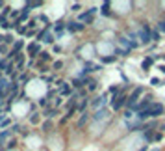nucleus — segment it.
Instances as JSON below:
<instances>
[{
	"label": "nucleus",
	"mask_w": 165,
	"mask_h": 151,
	"mask_svg": "<svg viewBox=\"0 0 165 151\" xmlns=\"http://www.w3.org/2000/svg\"><path fill=\"white\" fill-rule=\"evenodd\" d=\"M143 93V88L141 86H137L135 88V92H132L128 95V101H126V106H128V110L130 108H135V105H137V99H139V95Z\"/></svg>",
	"instance_id": "obj_1"
},
{
	"label": "nucleus",
	"mask_w": 165,
	"mask_h": 151,
	"mask_svg": "<svg viewBox=\"0 0 165 151\" xmlns=\"http://www.w3.org/2000/svg\"><path fill=\"white\" fill-rule=\"evenodd\" d=\"M119 45L122 47V51H124V52H130L132 49H135L139 43H134L132 39H128V36H121L119 37Z\"/></svg>",
	"instance_id": "obj_2"
},
{
	"label": "nucleus",
	"mask_w": 165,
	"mask_h": 151,
	"mask_svg": "<svg viewBox=\"0 0 165 151\" xmlns=\"http://www.w3.org/2000/svg\"><path fill=\"white\" fill-rule=\"evenodd\" d=\"M139 39H141V43H148L152 39V30H150L148 24H143L139 28Z\"/></svg>",
	"instance_id": "obj_3"
},
{
	"label": "nucleus",
	"mask_w": 165,
	"mask_h": 151,
	"mask_svg": "<svg viewBox=\"0 0 165 151\" xmlns=\"http://www.w3.org/2000/svg\"><path fill=\"white\" fill-rule=\"evenodd\" d=\"M126 101H128V97L124 93H121L119 92V95H115V97L111 99V105H113V110H119L121 106H124L126 105Z\"/></svg>",
	"instance_id": "obj_4"
},
{
	"label": "nucleus",
	"mask_w": 165,
	"mask_h": 151,
	"mask_svg": "<svg viewBox=\"0 0 165 151\" xmlns=\"http://www.w3.org/2000/svg\"><path fill=\"white\" fill-rule=\"evenodd\" d=\"M150 99H152V97H150V95H148V97H145V99H143L141 103H137L134 110H139V112H143V110H147L148 106H152V101H150Z\"/></svg>",
	"instance_id": "obj_5"
},
{
	"label": "nucleus",
	"mask_w": 165,
	"mask_h": 151,
	"mask_svg": "<svg viewBox=\"0 0 165 151\" xmlns=\"http://www.w3.org/2000/svg\"><path fill=\"white\" fill-rule=\"evenodd\" d=\"M106 103H108V93H104V95H100V97H97V99L91 103V105H93L95 108H98V110H100V108L104 106Z\"/></svg>",
	"instance_id": "obj_6"
},
{
	"label": "nucleus",
	"mask_w": 165,
	"mask_h": 151,
	"mask_svg": "<svg viewBox=\"0 0 165 151\" xmlns=\"http://www.w3.org/2000/svg\"><path fill=\"white\" fill-rule=\"evenodd\" d=\"M28 54L33 58V56H37V54H41V45L39 43H30L28 45Z\"/></svg>",
	"instance_id": "obj_7"
},
{
	"label": "nucleus",
	"mask_w": 165,
	"mask_h": 151,
	"mask_svg": "<svg viewBox=\"0 0 165 151\" xmlns=\"http://www.w3.org/2000/svg\"><path fill=\"white\" fill-rule=\"evenodd\" d=\"M84 28H85V24H82V23H67L69 32H82Z\"/></svg>",
	"instance_id": "obj_8"
},
{
	"label": "nucleus",
	"mask_w": 165,
	"mask_h": 151,
	"mask_svg": "<svg viewBox=\"0 0 165 151\" xmlns=\"http://www.w3.org/2000/svg\"><path fill=\"white\" fill-rule=\"evenodd\" d=\"M13 64L17 65V69H22V64H24V54H22V52H19L17 56H15V60H13Z\"/></svg>",
	"instance_id": "obj_9"
},
{
	"label": "nucleus",
	"mask_w": 165,
	"mask_h": 151,
	"mask_svg": "<svg viewBox=\"0 0 165 151\" xmlns=\"http://www.w3.org/2000/svg\"><path fill=\"white\" fill-rule=\"evenodd\" d=\"M2 41H4V45H13L17 39L13 37V34H6V36H2Z\"/></svg>",
	"instance_id": "obj_10"
},
{
	"label": "nucleus",
	"mask_w": 165,
	"mask_h": 151,
	"mask_svg": "<svg viewBox=\"0 0 165 151\" xmlns=\"http://www.w3.org/2000/svg\"><path fill=\"white\" fill-rule=\"evenodd\" d=\"M41 6H43V2H26L22 10H24V11H30L32 8H41Z\"/></svg>",
	"instance_id": "obj_11"
},
{
	"label": "nucleus",
	"mask_w": 165,
	"mask_h": 151,
	"mask_svg": "<svg viewBox=\"0 0 165 151\" xmlns=\"http://www.w3.org/2000/svg\"><path fill=\"white\" fill-rule=\"evenodd\" d=\"M65 28H67V24H65V23H61V21H58V23H56V24H54V32H56V34H58V36H59V34H61V32H63Z\"/></svg>",
	"instance_id": "obj_12"
},
{
	"label": "nucleus",
	"mask_w": 165,
	"mask_h": 151,
	"mask_svg": "<svg viewBox=\"0 0 165 151\" xmlns=\"http://www.w3.org/2000/svg\"><path fill=\"white\" fill-rule=\"evenodd\" d=\"M9 136H11V129H6V131L0 133V146H2V144H4L6 140H8Z\"/></svg>",
	"instance_id": "obj_13"
},
{
	"label": "nucleus",
	"mask_w": 165,
	"mask_h": 151,
	"mask_svg": "<svg viewBox=\"0 0 165 151\" xmlns=\"http://www.w3.org/2000/svg\"><path fill=\"white\" fill-rule=\"evenodd\" d=\"M108 114H109V112L106 110V108H100V110H97V114L93 116V119H102V118H106Z\"/></svg>",
	"instance_id": "obj_14"
},
{
	"label": "nucleus",
	"mask_w": 165,
	"mask_h": 151,
	"mask_svg": "<svg viewBox=\"0 0 165 151\" xmlns=\"http://www.w3.org/2000/svg\"><path fill=\"white\" fill-rule=\"evenodd\" d=\"M87 119H89V114H87V112H84V114H82V118L78 119V129H82V127H84L85 123H87Z\"/></svg>",
	"instance_id": "obj_15"
},
{
	"label": "nucleus",
	"mask_w": 165,
	"mask_h": 151,
	"mask_svg": "<svg viewBox=\"0 0 165 151\" xmlns=\"http://www.w3.org/2000/svg\"><path fill=\"white\" fill-rule=\"evenodd\" d=\"M150 65H152V58H145V60H143V64H141V67H143V71H148L150 69Z\"/></svg>",
	"instance_id": "obj_16"
},
{
	"label": "nucleus",
	"mask_w": 165,
	"mask_h": 151,
	"mask_svg": "<svg viewBox=\"0 0 165 151\" xmlns=\"http://www.w3.org/2000/svg\"><path fill=\"white\" fill-rule=\"evenodd\" d=\"M80 21H84V23H91V21H93V13H82V15H80Z\"/></svg>",
	"instance_id": "obj_17"
},
{
	"label": "nucleus",
	"mask_w": 165,
	"mask_h": 151,
	"mask_svg": "<svg viewBox=\"0 0 165 151\" xmlns=\"http://www.w3.org/2000/svg\"><path fill=\"white\" fill-rule=\"evenodd\" d=\"M100 13H102V15H109V2H104V4H102V8H100Z\"/></svg>",
	"instance_id": "obj_18"
},
{
	"label": "nucleus",
	"mask_w": 165,
	"mask_h": 151,
	"mask_svg": "<svg viewBox=\"0 0 165 151\" xmlns=\"http://www.w3.org/2000/svg\"><path fill=\"white\" fill-rule=\"evenodd\" d=\"M59 93H61V95H69V93H71V86L63 84V86H61V90H59Z\"/></svg>",
	"instance_id": "obj_19"
},
{
	"label": "nucleus",
	"mask_w": 165,
	"mask_h": 151,
	"mask_svg": "<svg viewBox=\"0 0 165 151\" xmlns=\"http://www.w3.org/2000/svg\"><path fill=\"white\" fill-rule=\"evenodd\" d=\"M87 88H89V92H95V90H97V80H89V84H87Z\"/></svg>",
	"instance_id": "obj_20"
},
{
	"label": "nucleus",
	"mask_w": 165,
	"mask_h": 151,
	"mask_svg": "<svg viewBox=\"0 0 165 151\" xmlns=\"http://www.w3.org/2000/svg\"><path fill=\"white\" fill-rule=\"evenodd\" d=\"M0 52H2V54H6V56H9L11 49H8V45H0Z\"/></svg>",
	"instance_id": "obj_21"
},
{
	"label": "nucleus",
	"mask_w": 165,
	"mask_h": 151,
	"mask_svg": "<svg viewBox=\"0 0 165 151\" xmlns=\"http://www.w3.org/2000/svg\"><path fill=\"white\" fill-rule=\"evenodd\" d=\"M117 56H106V58H102V64H111V62H115Z\"/></svg>",
	"instance_id": "obj_22"
},
{
	"label": "nucleus",
	"mask_w": 165,
	"mask_h": 151,
	"mask_svg": "<svg viewBox=\"0 0 165 151\" xmlns=\"http://www.w3.org/2000/svg\"><path fill=\"white\" fill-rule=\"evenodd\" d=\"M30 123H33V125H35V123H39V114L33 112V114H32V118H30Z\"/></svg>",
	"instance_id": "obj_23"
},
{
	"label": "nucleus",
	"mask_w": 165,
	"mask_h": 151,
	"mask_svg": "<svg viewBox=\"0 0 165 151\" xmlns=\"http://www.w3.org/2000/svg\"><path fill=\"white\" fill-rule=\"evenodd\" d=\"M39 58L43 60V62H48V60H50V54H48V52H41V54H39Z\"/></svg>",
	"instance_id": "obj_24"
},
{
	"label": "nucleus",
	"mask_w": 165,
	"mask_h": 151,
	"mask_svg": "<svg viewBox=\"0 0 165 151\" xmlns=\"http://www.w3.org/2000/svg\"><path fill=\"white\" fill-rule=\"evenodd\" d=\"M9 11H11V10L8 8V6H6V8L2 10V15H0V17H2V19H8V15H9Z\"/></svg>",
	"instance_id": "obj_25"
},
{
	"label": "nucleus",
	"mask_w": 165,
	"mask_h": 151,
	"mask_svg": "<svg viewBox=\"0 0 165 151\" xmlns=\"http://www.w3.org/2000/svg\"><path fill=\"white\" fill-rule=\"evenodd\" d=\"M56 114H58V110H54V108H52V110H46V112H45V116H46V118H54Z\"/></svg>",
	"instance_id": "obj_26"
},
{
	"label": "nucleus",
	"mask_w": 165,
	"mask_h": 151,
	"mask_svg": "<svg viewBox=\"0 0 165 151\" xmlns=\"http://www.w3.org/2000/svg\"><path fill=\"white\" fill-rule=\"evenodd\" d=\"M52 129V121H45L43 123V131H50Z\"/></svg>",
	"instance_id": "obj_27"
},
{
	"label": "nucleus",
	"mask_w": 165,
	"mask_h": 151,
	"mask_svg": "<svg viewBox=\"0 0 165 151\" xmlns=\"http://www.w3.org/2000/svg\"><path fill=\"white\" fill-rule=\"evenodd\" d=\"M158 32H163V34H165V21L158 23Z\"/></svg>",
	"instance_id": "obj_28"
},
{
	"label": "nucleus",
	"mask_w": 165,
	"mask_h": 151,
	"mask_svg": "<svg viewBox=\"0 0 165 151\" xmlns=\"http://www.w3.org/2000/svg\"><path fill=\"white\" fill-rule=\"evenodd\" d=\"M11 17L19 21V17H20V10H13V11H11Z\"/></svg>",
	"instance_id": "obj_29"
},
{
	"label": "nucleus",
	"mask_w": 165,
	"mask_h": 151,
	"mask_svg": "<svg viewBox=\"0 0 165 151\" xmlns=\"http://www.w3.org/2000/svg\"><path fill=\"white\" fill-rule=\"evenodd\" d=\"M85 106H87V99L80 103V106H78V110H80V112H84V110H85Z\"/></svg>",
	"instance_id": "obj_30"
},
{
	"label": "nucleus",
	"mask_w": 165,
	"mask_h": 151,
	"mask_svg": "<svg viewBox=\"0 0 165 151\" xmlns=\"http://www.w3.org/2000/svg\"><path fill=\"white\" fill-rule=\"evenodd\" d=\"M52 67L58 71V69H61V67H63V62H54V65H52Z\"/></svg>",
	"instance_id": "obj_31"
},
{
	"label": "nucleus",
	"mask_w": 165,
	"mask_h": 151,
	"mask_svg": "<svg viewBox=\"0 0 165 151\" xmlns=\"http://www.w3.org/2000/svg\"><path fill=\"white\" fill-rule=\"evenodd\" d=\"M152 39L154 41H160V32H158V30H152Z\"/></svg>",
	"instance_id": "obj_32"
},
{
	"label": "nucleus",
	"mask_w": 165,
	"mask_h": 151,
	"mask_svg": "<svg viewBox=\"0 0 165 151\" xmlns=\"http://www.w3.org/2000/svg\"><path fill=\"white\" fill-rule=\"evenodd\" d=\"M150 84L152 86H161V82H160V78H150Z\"/></svg>",
	"instance_id": "obj_33"
},
{
	"label": "nucleus",
	"mask_w": 165,
	"mask_h": 151,
	"mask_svg": "<svg viewBox=\"0 0 165 151\" xmlns=\"http://www.w3.org/2000/svg\"><path fill=\"white\" fill-rule=\"evenodd\" d=\"M8 125H11V119H4L2 123H0V127H8Z\"/></svg>",
	"instance_id": "obj_34"
},
{
	"label": "nucleus",
	"mask_w": 165,
	"mask_h": 151,
	"mask_svg": "<svg viewBox=\"0 0 165 151\" xmlns=\"http://www.w3.org/2000/svg\"><path fill=\"white\" fill-rule=\"evenodd\" d=\"M117 92H119V86H111V88H109V93H117Z\"/></svg>",
	"instance_id": "obj_35"
},
{
	"label": "nucleus",
	"mask_w": 165,
	"mask_h": 151,
	"mask_svg": "<svg viewBox=\"0 0 165 151\" xmlns=\"http://www.w3.org/2000/svg\"><path fill=\"white\" fill-rule=\"evenodd\" d=\"M35 23H37V21H30V23L26 24V26H28V28H35Z\"/></svg>",
	"instance_id": "obj_36"
},
{
	"label": "nucleus",
	"mask_w": 165,
	"mask_h": 151,
	"mask_svg": "<svg viewBox=\"0 0 165 151\" xmlns=\"http://www.w3.org/2000/svg\"><path fill=\"white\" fill-rule=\"evenodd\" d=\"M17 131H20V125H17V123H15V125H13V129H11V133H17Z\"/></svg>",
	"instance_id": "obj_37"
},
{
	"label": "nucleus",
	"mask_w": 165,
	"mask_h": 151,
	"mask_svg": "<svg viewBox=\"0 0 165 151\" xmlns=\"http://www.w3.org/2000/svg\"><path fill=\"white\" fill-rule=\"evenodd\" d=\"M37 105H39V106H46V99H39Z\"/></svg>",
	"instance_id": "obj_38"
},
{
	"label": "nucleus",
	"mask_w": 165,
	"mask_h": 151,
	"mask_svg": "<svg viewBox=\"0 0 165 151\" xmlns=\"http://www.w3.org/2000/svg\"><path fill=\"white\" fill-rule=\"evenodd\" d=\"M39 21H43V23L48 24V19H46V15H41V17H39Z\"/></svg>",
	"instance_id": "obj_39"
},
{
	"label": "nucleus",
	"mask_w": 165,
	"mask_h": 151,
	"mask_svg": "<svg viewBox=\"0 0 165 151\" xmlns=\"http://www.w3.org/2000/svg\"><path fill=\"white\" fill-rule=\"evenodd\" d=\"M28 37H32V36H35V30H28V34H26Z\"/></svg>",
	"instance_id": "obj_40"
},
{
	"label": "nucleus",
	"mask_w": 165,
	"mask_h": 151,
	"mask_svg": "<svg viewBox=\"0 0 165 151\" xmlns=\"http://www.w3.org/2000/svg\"><path fill=\"white\" fill-rule=\"evenodd\" d=\"M80 10V4H72V11H78Z\"/></svg>",
	"instance_id": "obj_41"
},
{
	"label": "nucleus",
	"mask_w": 165,
	"mask_h": 151,
	"mask_svg": "<svg viewBox=\"0 0 165 151\" xmlns=\"http://www.w3.org/2000/svg\"><path fill=\"white\" fill-rule=\"evenodd\" d=\"M160 71H161V73H165V65H160Z\"/></svg>",
	"instance_id": "obj_42"
},
{
	"label": "nucleus",
	"mask_w": 165,
	"mask_h": 151,
	"mask_svg": "<svg viewBox=\"0 0 165 151\" xmlns=\"http://www.w3.org/2000/svg\"><path fill=\"white\" fill-rule=\"evenodd\" d=\"M139 151H147V147H143V149H139Z\"/></svg>",
	"instance_id": "obj_43"
},
{
	"label": "nucleus",
	"mask_w": 165,
	"mask_h": 151,
	"mask_svg": "<svg viewBox=\"0 0 165 151\" xmlns=\"http://www.w3.org/2000/svg\"><path fill=\"white\" fill-rule=\"evenodd\" d=\"M0 41H2V36H0Z\"/></svg>",
	"instance_id": "obj_44"
},
{
	"label": "nucleus",
	"mask_w": 165,
	"mask_h": 151,
	"mask_svg": "<svg viewBox=\"0 0 165 151\" xmlns=\"http://www.w3.org/2000/svg\"><path fill=\"white\" fill-rule=\"evenodd\" d=\"M154 151H160V149H154Z\"/></svg>",
	"instance_id": "obj_45"
}]
</instances>
